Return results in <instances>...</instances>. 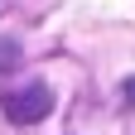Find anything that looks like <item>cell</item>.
Here are the masks:
<instances>
[{"label": "cell", "instance_id": "1", "mask_svg": "<svg viewBox=\"0 0 135 135\" xmlns=\"http://www.w3.org/2000/svg\"><path fill=\"white\" fill-rule=\"evenodd\" d=\"M0 106H5V116L15 126H34V121H44L48 111H53V92L44 87V82H24V87H15L0 97Z\"/></svg>", "mask_w": 135, "mask_h": 135}, {"label": "cell", "instance_id": "2", "mask_svg": "<svg viewBox=\"0 0 135 135\" xmlns=\"http://www.w3.org/2000/svg\"><path fill=\"white\" fill-rule=\"evenodd\" d=\"M20 58H15V44H0V68H15Z\"/></svg>", "mask_w": 135, "mask_h": 135}, {"label": "cell", "instance_id": "3", "mask_svg": "<svg viewBox=\"0 0 135 135\" xmlns=\"http://www.w3.org/2000/svg\"><path fill=\"white\" fill-rule=\"evenodd\" d=\"M126 101L135 106V77H126Z\"/></svg>", "mask_w": 135, "mask_h": 135}]
</instances>
